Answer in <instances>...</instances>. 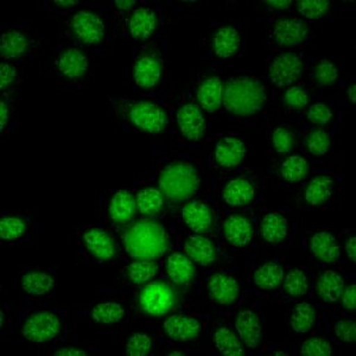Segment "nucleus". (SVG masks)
<instances>
[{
	"label": "nucleus",
	"mask_w": 356,
	"mask_h": 356,
	"mask_svg": "<svg viewBox=\"0 0 356 356\" xmlns=\"http://www.w3.org/2000/svg\"><path fill=\"white\" fill-rule=\"evenodd\" d=\"M70 327V315L65 309L49 302H31L19 309L13 332L15 340L35 346L51 347L65 340Z\"/></svg>",
	"instance_id": "f257e3e1"
},
{
	"label": "nucleus",
	"mask_w": 356,
	"mask_h": 356,
	"mask_svg": "<svg viewBox=\"0 0 356 356\" xmlns=\"http://www.w3.org/2000/svg\"><path fill=\"white\" fill-rule=\"evenodd\" d=\"M203 179V166L197 159L177 156L170 158L161 168L157 182L168 201L181 203L199 194Z\"/></svg>",
	"instance_id": "f03ea898"
},
{
	"label": "nucleus",
	"mask_w": 356,
	"mask_h": 356,
	"mask_svg": "<svg viewBox=\"0 0 356 356\" xmlns=\"http://www.w3.org/2000/svg\"><path fill=\"white\" fill-rule=\"evenodd\" d=\"M126 253L132 259L154 260L165 254L168 233L162 223L140 220L126 228L122 235Z\"/></svg>",
	"instance_id": "7ed1b4c3"
},
{
	"label": "nucleus",
	"mask_w": 356,
	"mask_h": 356,
	"mask_svg": "<svg viewBox=\"0 0 356 356\" xmlns=\"http://www.w3.org/2000/svg\"><path fill=\"white\" fill-rule=\"evenodd\" d=\"M223 105L236 117H250L258 113L266 102V90L252 77H235L223 89Z\"/></svg>",
	"instance_id": "20e7f679"
},
{
	"label": "nucleus",
	"mask_w": 356,
	"mask_h": 356,
	"mask_svg": "<svg viewBox=\"0 0 356 356\" xmlns=\"http://www.w3.org/2000/svg\"><path fill=\"white\" fill-rule=\"evenodd\" d=\"M179 304L178 289L165 280H151L138 292V312L145 318H162L174 314Z\"/></svg>",
	"instance_id": "39448f33"
},
{
	"label": "nucleus",
	"mask_w": 356,
	"mask_h": 356,
	"mask_svg": "<svg viewBox=\"0 0 356 356\" xmlns=\"http://www.w3.org/2000/svg\"><path fill=\"white\" fill-rule=\"evenodd\" d=\"M208 317L197 312H174L165 316L158 327L169 343L186 347L197 343L206 332Z\"/></svg>",
	"instance_id": "423d86ee"
},
{
	"label": "nucleus",
	"mask_w": 356,
	"mask_h": 356,
	"mask_svg": "<svg viewBox=\"0 0 356 356\" xmlns=\"http://www.w3.org/2000/svg\"><path fill=\"white\" fill-rule=\"evenodd\" d=\"M233 325L247 349L255 350L263 346L265 323L258 305L243 304L239 307L233 317Z\"/></svg>",
	"instance_id": "0eeeda50"
},
{
	"label": "nucleus",
	"mask_w": 356,
	"mask_h": 356,
	"mask_svg": "<svg viewBox=\"0 0 356 356\" xmlns=\"http://www.w3.org/2000/svg\"><path fill=\"white\" fill-rule=\"evenodd\" d=\"M55 272L43 267H29L21 273V289L26 300L48 302L56 296Z\"/></svg>",
	"instance_id": "6e6552de"
},
{
	"label": "nucleus",
	"mask_w": 356,
	"mask_h": 356,
	"mask_svg": "<svg viewBox=\"0 0 356 356\" xmlns=\"http://www.w3.org/2000/svg\"><path fill=\"white\" fill-rule=\"evenodd\" d=\"M126 119L138 130L145 134H157L165 130L168 115L161 106L147 100L131 102L125 110Z\"/></svg>",
	"instance_id": "1a4fd4ad"
},
{
	"label": "nucleus",
	"mask_w": 356,
	"mask_h": 356,
	"mask_svg": "<svg viewBox=\"0 0 356 356\" xmlns=\"http://www.w3.org/2000/svg\"><path fill=\"white\" fill-rule=\"evenodd\" d=\"M77 246L82 254L95 263H107L117 255V245L107 232L100 228H89L77 234Z\"/></svg>",
	"instance_id": "9d476101"
},
{
	"label": "nucleus",
	"mask_w": 356,
	"mask_h": 356,
	"mask_svg": "<svg viewBox=\"0 0 356 356\" xmlns=\"http://www.w3.org/2000/svg\"><path fill=\"white\" fill-rule=\"evenodd\" d=\"M207 297L220 308L234 305L241 296V284L235 275L226 272H216L207 282Z\"/></svg>",
	"instance_id": "9b49d317"
},
{
	"label": "nucleus",
	"mask_w": 356,
	"mask_h": 356,
	"mask_svg": "<svg viewBox=\"0 0 356 356\" xmlns=\"http://www.w3.org/2000/svg\"><path fill=\"white\" fill-rule=\"evenodd\" d=\"M83 315L90 323L111 327L124 322L127 318L129 310L122 300H99L88 304L83 310Z\"/></svg>",
	"instance_id": "f8f14e48"
},
{
	"label": "nucleus",
	"mask_w": 356,
	"mask_h": 356,
	"mask_svg": "<svg viewBox=\"0 0 356 356\" xmlns=\"http://www.w3.org/2000/svg\"><path fill=\"white\" fill-rule=\"evenodd\" d=\"M122 350L129 356H147L152 354L156 343L154 329L150 325L138 324L124 329L120 334Z\"/></svg>",
	"instance_id": "ddd939ff"
},
{
	"label": "nucleus",
	"mask_w": 356,
	"mask_h": 356,
	"mask_svg": "<svg viewBox=\"0 0 356 356\" xmlns=\"http://www.w3.org/2000/svg\"><path fill=\"white\" fill-rule=\"evenodd\" d=\"M303 73V62L293 53L280 54L270 68V79L278 87L290 86Z\"/></svg>",
	"instance_id": "4468645a"
},
{
	"label": "nucleus",
	"mask_w": 356,
	"mask_h": 356,
	"mask_svg": "<svg viewBox=\"0 0 356 356\" xmlns=\"http://www.w3.org/2000/svg\"><path fill=\"white\" fill-rule=\"evenodd\" d=\"M168 280L177 289L188 288L194 282L196 268L193 260L181 252H174L165 260Z\"/></svg>",
	"instance_id": "2eb2a0df"
},
{
	"label": "nucleus",
	"mask_w": 356,
	"mask_h": 356,
	"mask_svg": "<svg viewBox=\"0 0 356 356\" xmlns=\"http://www.w3.org/2000/svg\"><path fill=\"white\" fill-rule=\"evenodd\" d=\"M70 25L77 38L86 44H97L105 37V24L102 18L89 11L77 13Z\"/></svg>",
	"instance_id": "dca6fc26"
},
{
	"label": "nucleus",
	"mask_w": 356,
	"mask_h": 356,
	"mask_svg": "<svg viewBox=\"0 0 356 356\" xmlns=\"http://www.w3.org/2000/svg\"><path fill=\"white\" fill-rule=\"evenodd\" d=\"M177 124L183 136L191 142H197L206 134V118L195 104H186L178 110Z\"/></svg>",
	"instance_id": "f3484780"
},
{
	"label": "nucleus",
	"mask_w": 356,
	"mask_h": 356,
	"mask_svg": "<svg viewBox=\"0 0 356 356\" xmlns=\"http://www.w3.org/2000/svg\"><path fill=\"white\" fill-rule=\"evenodd\" d=\"M183 223L197 234H206L214 226V215L211 207L203 201H191L186 203L181 211Z\"/></svg>",
	"instance_id": "a211bd4d"
},
{
	"label": "nucleus",
	"mask_w": 356,
	"mask_h": 356,
	"mask_svg": "<svg viewBox=\"0 0 356 356\" xmlns=\"http://www.w3.org/2000/svg\"><path fill=\"white\" fill-rule=\"evenodd\" d=\"M137 201L136 196L125 191H114L111 195L107 206V213L114 223L127 225L136 216Z\"/></svg>",
	"instance_id": "6ab92c4d"
},
{
	"label": "nucleus",
	"mask_w": 356,
	"mask_h": 356,
	"mask_svg": "<svg viewBox=\"0 0 356 356\" xmlns=\"http://www.w3.org/2000/svg\"><path fill=\"white\" fill-rule=\"evenodd\" d=\"M31 220L23 213H6L0 220V238L6 243H21L28 238Z\"/></svg>",
	"instance_id": "aec40b11"
},
{
	"label": "nucleus",
	"mask_w": 356,
	"mask_h": 356,
	"mask_svg": "<svg viewBox=\"0 0 356 356\" xmlns=\"http://www.w3.org/2000/svg\"><path fill=\"white\" fill-rule=\"evenodd\" d=\"M227 241L234 247H245L251 243L254 228L251 220L243 214H232L223 225Z\"/></svg>",
	"instance_id": "412c9836"
},
{
	"label": "nucleus",
	"mask_w": 356,
	"mask_h": 356,
	"mask_svg": "<svg viewBox=\"0 0 356 356\" xmlns=\"http://www.w3.org/2000/svg\"><path fill=\"white\" fill-rule=\"evenodd\" d=\"M246 151V144L239 138H223L215 146V162L221 168H234L245 159Z\"/></svg>",
	"instance_id": "4be33fe9"
},
{
	"label": "nucleus",
	"mask_w": 356,
	"mask_h": 356,
	"mask_svg": "<svg viewBox=\"0 0 356 356\" xmlns=\"http://www.w3.org/2000/svg\"><path fill=\"white\" fill-rule=\"evenodd\" d=\"M184 252L194 263L208 266L218 259V248L214 241L202 235L186 236Z\"/></svg>",
	"instance_id": "5701e85b"
},
{
	"label": "nucleus",
	"mask_w": 356,
	"mask_h": 356,
	"mask_svg": "<svg viewBox=\"0 0 356 356\" xmlns=\"http://www.w3.org/2000/svg\"><path fill=\"white\" fill-rule=\"evenodd\" d=\"M211 346L216 352L228 356L245 354V346L234 329L228 325H218L211 332Z\"/></svg>",
	"instance_id": "b1692460"
},
{
	"label": "nucleus",
	"mask_w": 356,
	"mask_h": 356,
	"mask_svg": "<svg viewBox=\"0 0 356 356\" xmlns=\"http://www.w3.org/2000/svg\"><path fill=\"white\" fill-rule=\"evenodd\" d=\"M255 188L246 177L233 178L223 188L222 199L228 206L243 207L254 199Z\"/></svg>",
	"instance_id": "393cba45"
},
{
	"label": "nucleus",
	"mask_w": 356,
	"mask_h": 356,
	"mask_svg": "<svg viewBox=\"0 0 356 356\" xmlns=\"http://www.w3.org/2000/svg\"><path fill=\"white\" fill-rule=\"evenodd\" d=\"M162 77V65L154 56H144L134 65V79L136 85L143 89H151Z\"/></svg>",
	"instance_id": "a878e982"
},
{
	"label": "nucleus",
	"mask_w": 356,
	"mask_h": 356,
	"mask_svg": "<svg viewBox=\"0 0 356 356\" xmlns=\"http://www.w3.org/2000/svg\"><path fill=\"white\" fill-rule=\"evenodd\" d=\"M310 250L314 257L323 263H336L340 260V245L328 232H317L312 235Z\"/></svg>",
	"instance_id": "bb28decb"
},
{
	"label": "nucleus",
	"mask_w": 356,
	"mask_h": 356,
	"mask_svg": "<svg viewBox=\"0 0 356 356\" xmlns=\"http://www.w3.org/2000/svg\"><path fill=\"white\" fill-rule=\"evenodd\" d=\"M57 68L62 76L77 80L85 75L88 69V60L79 49H68L57 60Z\"/></svg>",
	"instance_id": "cd10ccee"
},
{
	"label": "nucleus",
	"mask_w": 356,
	"mask_h": 356,
	"mask_svg": "<svg viewBox=\"0 0 356 356\" xmlns=\"http://www.w3.org/2000/svg\"><path fill=\"white\" fill-rule=\"evenodd\" d=\"M309 29L300 19H283L275 24L273 36L278 43L283 45L300 44L307 38Z\"/></svg>",
	"instance_id": "c85d7f7f"
},
{
	"label": "nucleus",
	"mask_w": 356,
	"mask_h": 356,
	"mask_svg": "<svg viewBox=\"0 0 356 356\" xmlns=\"http://www.w3.org/2000/svg\"><path fill=\"white\" fill-rule=\"evenodd\" d=\"M156 29V15L150 8L134 10L129 21V31L132 38L145 41L154 33Z\"/></svg>",
	"instance_id": "c756f323"
},
{
	"label": "nucleus",
	"mask_w": 356,
	"mask_h": 356,
	"mask_svg": "<svg viewBox=\"0 0 356 356\" xmlns=\"http://www.w3.org/2000/svg\"><path fill=\"white\" fill-rule=\"evenodd\" d=\"M343 290V278L330 270L322 272L316 282V293L320 300L327 303H335L340 300Z\"/></svg>",
	"instance_id": "7c9ffc66"
},
{
	"label": "nucleus",
	"mask_w": 356,
	"mask_h": 356,
	"mask_svg": "<svg viewBox=\"0 0 356 356\" xmlns=\"http://www.w3.org/2000/svg\"><path fill=\"white\" fill-rule=\"evenodd\" d=\"M223 86L219 77H209L200 86L197 100L202 110L216 112L222 104Z\"/></svg>",
	"instance_id": "2f4dec72"
},
{
	"label": "nucleus",
	"mask_w": 356,
	"mask_h": 356,
	"mask_svg": "<svg viewBox=\"0 0 356 356\" xmlns=\"http://www.w3.org/2000/svg\"><path fill=\"white\" fill-rule=\"evenodd\" d=\"M284 268L275 261H267L260 265L252 277V282L261 290H275L283 283Z\"/></svg>",
	"instance_id": "473e14b6"
},
{
	"label": "nucleus",
	"mask_w": 356,
	"mask_h": 356,
	"mask_svg": "<svg viewBox=\"0 0 356 356\" xmlns=\"http://www.w3.org/2000/svg\"><path fill=\"white\" fill-rule=\"evenodd\" d=\"M158 266L152 260L137 259L124 270V280L134 286H143L154 280Z\"/></svg>",
	"instance_id": "72a5a7b5"
},
{
	"label": "nucleus",
	"mask_w": 356,
	"mask_h": 356,
	"mask_svg": "<svg viewBox=\"0 0 356 356\" xmlns=\"http://www.w3.org/2000/svg\"><path fill=\"white\" fill-rule=\"evenodd\" d=\"M317 320V314L312 304L300 302L292 307L289 312V324L297 334H307L312 330Z\"/></svg>",
	"instance_id": "f704fd0d"
},
{
	"label": "nucleus",
	"mask_w": 356,
	"mask_h": 356,
	"mask_svg": "<svg viewBox=\"0 0 356 356\" xmlns=\"http://www.w3.org/2000/svg\"><path fill=\"white\" fill-rule=\"evenodd\" d=\"M288 220L278 213L267 214L261 221L260 233L266 243L272 245L283 243L288 235Z\"/></svg>",
	"instance_id": "c9c22d12"
},
{
	"label": "nucleus",
	"mask_w": 356,
	"mask_h": 356,
	"mask_svg": "<svg viewBox=\"0 0 356 356\" xmlns=\"http://www.w3.org/2000/svg\"><path fill=\"white\" fill-rule=\"evenodd\" d=\"M136 201H137V209L140 211V214L154 218L163 211L165 197L158 188L146 186L138 193Z\"/></svg>",
	"instance_id": "e433bc0d"
},
{
	"label": "nucleus",
	"mask_w": 356,
	"mask_h": 356,
	"mask_svg": "<svg viewBox=\"0 0 356 356\" xmlns=\"http://www.w3.org/2000/svg\"><path fill=\"white\" fill-rule=\"evenodd\" d=\"M240 36L238 30L231 26L220 29L214 37V53L220 58H228L234 55L239 49Z\"/></svg>",
	"instance_id": "4c0bfd02"
},
{
	"label": "nucleus",
	"mask_w": 356,
	"mask_h": 356,
	"mask_svg": "<svg viewBox=\"0 0 356 356\" xmlns=\"http://www.w3.org/2000/svg\"><path fill=\"white\" fill-rule=\"evenodd\" d=\"M334 182L328 176H317L305 189V200L310 206H322L332 197Z\"/></svg>",
	"instance_id": "58836bf2"
},
{
	"label": "nucleus",
	"mask_w": 356,
	"mask_h": 356,
	"mask_svg": "<svg viewBox=\"0 0 356 356\" xmlns=\"http://www.w3.org/2000/svg\"><path fill=\"white\" fill-rule=\"evenodd\" d=\"M29 41L24 33L8 31L1 36L0 51L1 56L8 60L22 56L28 50Z\"/></svg>",
	"instance_id": "ea45409f"
},
{
	"label": "nucleus",
	"mask_w": 356,
	"mask_h": 356,
	"mask_svg": "<svg viewBox=\"0 0 356 356\" xmlns=\"http://www.w3.org/2000/svg\"><path fill=\"white\" fill-rule=\"evenodd\" d=\"M284 291L291 298H302L309 291L308 275L300 268L289 272L284 280Z\"/></svg>",
	"instance_id": "a19ab883"
},
{
	"label": "nucleus",
	"mask_w": 356,
	"mask_h": 356,
	"mask_svg": "<svg viewBox=\"0 0 356 356\" xmlns=\"http://www.w3.org/2000/svg\"><path fill=\"white\" fill-rule=\"evenodd\" d=\"M308 174V162L302 156H290L284 161L280 168V175L286 182H300Z\"/></svg>",
	"instance_id": "79ce46f5"
},
{
	"label": "nucleus",
	"mask_w": 356,
	"mask_h": 356,
	"mask_svg": "<svg viewBox=\"0 0 356 356\" xmlns=\"http://www.w3.org/2000/svg\"><path fill=\"white\" fill-rule=\"evenodd\" d=\"M334 347L328 340L323 337H309L300 343L298 354L309 356L332 355Z\"/></svg>",
	"instance_id": "37998d69"
},
{
	"label": "nucleus",
	"mask_w": 356,
	"mask_h": 356,
	"mask_svg": "<svg viewBox=\"0 0 356 356\" xmlns=\"http://www.w3.org/2000/svg\"><path fill=\"white\" fill-rule=\"evenodd\" d=\"M307 150L312 156H322L328 152L330 147V137L325 131L317 129L312 130L307 137Z\"/></svg>",
	"instance_id": "c03bdc74"
},
{
	"label": "nucleus",
	"mask_w": 356,
	"mask_h": 356,
	"mask_svg": "<svg viewBox=\"0 0 356 356\" xmlns=\"http://www.w3.org/2000/svg\"><path fill=\"white\" fill-rule=\"evenodd\" d=\"M297 6L302 16L312 21H316L327 13L330 3L327 0H303V1H298Z\"/></svg>",
	"instance_id": "a18cd8bd"
},
{
	"label": "nucleus",
	"mask_w": 356,
	"mask_h": 356,
	"mask_svg": "<svg viewBox=\"0 0 356 356\" xmlns=\"http://www.w3.org/2000/svg\"><path fill=\"white\" fill-rule=\"evenodd\" d=\"M272 144L278 154H290L296 147L295 134L288 129L280 127L272 134Z\"/></svg>",
	"instance_id": "49530a36"
},
{
	"label": "nucleus",
	"mask_w": 356,
	"mask_h": 356,
	"mask_svg": "<svg viewBox=\"0 0 356 356\" xmlns=\"http://www.w3.org/2000/svg\"><path fill=\"white\" fill-rule=\"evenodd\" d=\"M45 354L50 356H83L89 355L90 350L81 344L63 340L49 347L48 352Z\"/></svg>",
	"instance_id": "de8ad7c7"
},
{
	"label": "nucleus",
	"mask_w": 356,
	"mask_h": 356,
	"mask_svg": "<svg viewBox=\"0 0 356 356\" xmlns=\"http://www.w3.org/2000/svg\"><path fill=\"white\" fill-rule=\"evenodd\" d=\"M315 80L318 85H332L339 77V69L332 62L323 60L315 68Z\"/></svg>",
	"instance_id": "09e8293b"
},
{
	"label": "nucleus",
	"mask_w": 356,
	"mask_h": 356,
	"mask_svg": "<svg viewBox=\"0 0 356 356\" xmlns=\"http://www.w3.org/2000/svg\"><path fill=\"white\" fill-rule=\"evenodd\" d=\"M284 100L289 108L291 110H303L305 106L308 105L309 97L305 89L300 86H295L289 89L284 95Z\"/></svg>",
	"instance_id": "8fccbe9b"
},
{
	"label": "nucleus",
	"mask_w": 356,
	"mask_h": 356,
	"mask_svg": "<svg viewBox=\"0 0 356 356\" xmlns=\"http://www.w3.org/2000/svg\"><path fill=\"white\" fill-rule=\"evenodd\" d=\"M335 334L339 340L344 343L355 344L356 342V325L355 321L341 320L336 323Z\"/></svg>",
	"instance_id": "3c124183"
},
{
	"label": "nucleus",
	"mask_w": 356,
	"mask_h": 356,
	"mask_svg": "<svg viewBox=\"0 0 356 356\" xmlns=\"http://www.w3.org/2000/svg\"><path fill=\"white\" fill-rule=\"evenodd\" d=\"M307 117L312 124L323 126L332 120V110L329 108L328 106L324 105L322 102H318V104L312 105V107L309 108L308 113H307Z\"/></svg>",
	"instance_id": "603ef678"
},
{
	"label": "nucleus",
	"mask_w": 356,
	"mask_h": 356,
	"mask_svg": "<svg viewBox=\"0 0 356 356\" xmlns=\"http://www.w3.org/2000/svg\"><path fill=\"white\" fill-rule=\"evenodd\" d=\"M13 122V108L6 100H1V105H0V130H1V134H4L5 132H8L10 126Z\"/></svg>",
	"instance_id": "864d4df0"
},
{
	"label": "nucleus",
	"mask_w": 356,
	"mask_h": 356,
	"mask_svg": "<svg viewBox=\"0 0 356 356\" xmlns=\"http://www.w3.org/2000/svg\"><path fill=\"white\" fill-rule=\"evenodd\" d=\"M0 73H1L0 74V86H1V89L5 90L16 80L17 70L13 65L3 63Z\"/></svg>",
	"instance_id": "5fc2aeb1"
},
{
	"label": "nucleus",
	"mask_w": 356,
	"mask_h": 356,
	"mask_svg": "<svg viewBox=\"0 0 356 356\" xmlns=\"http://www.w3.org/2000/svg\"><path fill=\"white\" fill-rule=\"evenodd\" d=\"M356 289L355 284L353 283L349 285L348 288H346L341 295L340 300L342 307L346 310L349 312H354L356 305Z\"/></svg>",
	"instance_id": "6e6d98bb"
},
{
	"label": "nucleus",
	"mask_w": 356,
	"mask_h": 356,
	"mask_svg": "<svg viewBox=\"0 0 356 356\" xmlns=\"http://www.w3.org/2000/svg\"><path fill=\"white\" fill-rule=\"evenodd\" d=\"M13 325H15V318L13 314L10 312L8 304H4V308L1 310V317H0V329L3 334H10L13 332Z\"/></svg>",
	"instance_id": "4d7b16f0"
},
{
	"label": "nucleus",
	"mask_w": 356,
	"mask_h": 356,
	"mask_svg": "<svg viewBox=\"0 0 356 356\" xmlns=\"http://www.w3.org/2000/svg\"><path fill=\"white\" fill-rule=\"evenodd\" d=\"M356 240L355 235H352L347 241H346V253L348 255L349 259L352 260L353 264L356 261Z\"/></svg>",
	"instance_id": "13d9d810"
},
{
	"label": "nucleus",
	"mask_w": 356,
	"mask_h": 356,
	"mask_svg": "<svg viewBox=\"0 0 356 356\" xmlns=\"http://www.w3.org/2000/svg\"><path fill=\"white\" fill-rule=\"evenodd\" d=\"M266 4L271 10L283 11V10L290 8L291 1L290 0H273V1H267Z\"/></svg>",
	"instance_id": "bf43d9fd"
},
{
	"label": "nucleus",
	"mask_w": 356,
	"mask_h": 356,
	"mask_svg": "<svg viewBox=\"0 0 356 356\" xmlns=\"http://www.w3.org/2000/svg\"><path fill=\"white\" fill-rule=\"evenodd\" d=\"M134 4H136V1H125V0L115 1V5H117L118 8H120V10H129V8L134 6Z\"/></svg>",
	"instance_id": "052dcab7"
},
{
	"label": "nucleus",
	"mask_w": 356,
	"mask_h": 356,
	"mask_svg": "<svg viewBox=\"0 0 356 356\" xmlns=\"http://www.w3.org/2000/svg\"><path fill=\"white\" fill-rule=\"evenodd\" d=\"M55 5H58V6H61V8H70V6H75V5H77V1H72V0L60 1V0H57V1H55Z\"/></svg>",
	"instance_id": "680f3d73"
},
{
	"label": "nucleus",
	"mask_w": 356,
	"mask_h": 356,
	"mask_svg": "<svg viewBox=\"0 0 356 356\" xmlns=\"http://www.w3.org/2000/svg\"><path fill=\"white\" fill-rule=\"evenodd\" d=\"M348 97L352 104H355V83H353L350 88H348Z\"/></svg>",
	"instance_id": "e2e57ef3"
}]
</instances>
